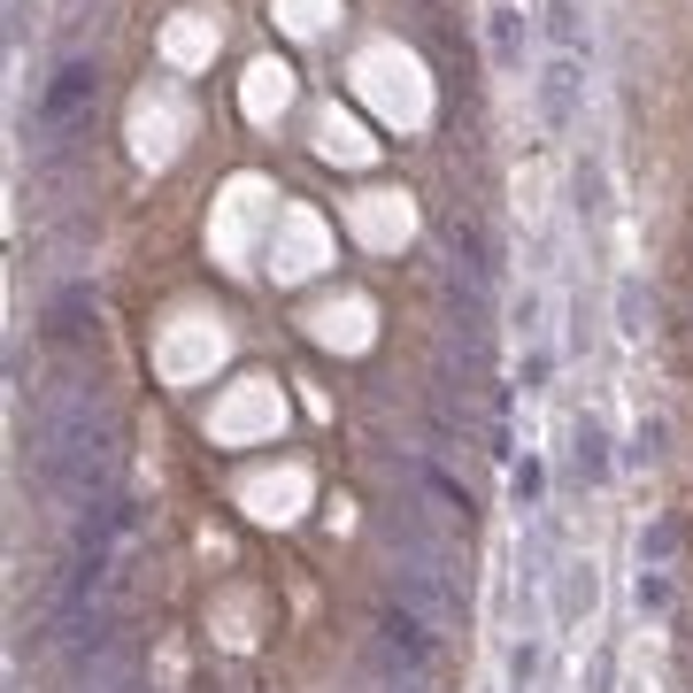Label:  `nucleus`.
I'll return each instance as SVG.
<instances>
[{
	"instance_id": "obj_3",
	"label": "nucleus",
	"mask_w": 693,
	"mask_h": 693,
	"mask_svg": "<svg viewBox=\"0 0 693 693\" xmlns=\"http://www.w3.org/2000/svg\"><path fill=\"white\" fill-rule=\"evenodd\" d=\"M93 85H101V70H93V62H62V77L47 85V101H39V131H70V124H77V109L93 101Z\"/></svg>"
},
{
	"instance_id": "obj_13",
	"label": "nucleus",
	"mask_w": 693,
	"mask_h": 693,
	"mask_svg": "<svg viewBox=\"0 0 693 693\" xmlns=\"http://www.w3.org/2000/svg\"><path fill=\"white\" fill-rule=\"evenodd\" d=\"M640 609H647V617L670 609V578H663V570H640Z\"/></svg>"
},
{
	"instance_id": "obj_1",
	"label": "nucleus",
	"mask_w": 693,
	"mask_h": 693,
	"mask_svg": "<svg viewBox=\"0 0 693 693\" xmlns=\"http://www.w3.org/2000/svg\"><path fill=\"white\" fill-rule=\"evenodd\" d=\"M393 601H408V609L424 625H455L463 617V570H431V563H393Z\"/></svg>"
},
{
	"instance_id": "obj_14",
	"label": "nucleus",
	"mask_w": 693,
	"mask_h": 693,
	"mask_svg": "<svg viewBox=\"0 0 693 693\" xmlns=\"http://www.w3.org/2000/svg\"><path fill=\"white\" fill-rule=\"evenodd\" d=\"M570 193H578V209H585V216L601 209V169H593V162H578V178H570Z\"/></svg>"
},
{
	"instance_id": "obj_4",
	"label": "nucleus",
	"mask_w": 693,
	"mask_h": 693,
	"mask_svg": "<svg viewBox=\"0 0 693 693\" xmlns=\"http://www.w3.org/2000/svg\"><path fill=\"white\" fill-rule=\"evenodd\" d=\"M578 93H585L578 62H570V54H555V62L540 70V124H547V131H570V124H578Z\"/></svg>"
},
{
	"instance_id": "obj_5",
	"label": "nucleus",
	"mask_w": 693,
	"mask_h": 693,
	"mask_svg": "<svg viewBox=\"0 0 693 693\" xmlns=\"http://www.w3.org/2000/svg\"><path fill=\"white\" fill-rule=\"evenodd\" d=\"M570 448H578L570 463H578V478H585V486L609 478V440H601V424H593V416H578V424H570Z\"/></svg>"
},
{
	"instance_id": "obj_6",
	"label": "nucleus",
	"mask_w": 693,
	"mask_h": 693,
	"mask_svg": "<svg viewBox=\"0 0 693 693\" xmlns=\"http://www.w3.org/2000/svg\"><path fill=\"white\" fill-rule=\"evenodd\" d=\"M593 593H601V585H593L585 563H563V570H555V609H563V625H578V617L593 609Z\"/></svg>"
},
{
	"instance_id": "obj_7",
	"label": "nucleus",
	"mask_w": 693,
	"mask_h": 693,
	"mask_svg": "<svg viewBox=\"0 0 693 693\" xmlns=\"http://www.w3.org/2000/svg\"><path fill=\"white\" fill-rule=\"evenodd\" d=\"M647 316H655L647 278H625V286H617V331H625V339H647Z\"/></svg>"
},
{
	"instance_id": "obj_11",
	"label": "nucleus",
	"mask_w": 693,
	"mask_h": 693,
	"mask_svg": "<svg viewBox=\"0 0 693 693\" xmlns=\"http://www.w3.org/2000/svg\"><path fill=\"white\" fill-rule=\"evenodd\" d=\"M670 547H678V532H670V525H647V532H640V563H647V570H663V563H670Z\"/></svg>"
},
{
	"instance_id": "obj_2",
	"label": "nucleus",
	"mask_w": 693,
	"mask_h": 693,
	"mask_svg": "<svg viewBox=\"0 0 693 693\" xmlns=\"http://www.w3.org/2000/svg\"><path fill=\"white\" fill-rule=\"evenodd\" d=\"M370 640H378V655H393V663H408L416 678H431V625L408 609V601H378V617H370Z\"/></svg>"
},
{
	"instance_id": "obj_12",
	"label": "nucleus",
	"mask_w": 693,
	"mask_h": 693,
	"mask_svg": "<svg viewBox=\"0 0 693 693\" xmlns=\"http://www.w3.org/2000/svg\"><path fill=\"white\" fill-rule=\"evenodd\" d=\"M547 32H555L563 54H578V9H570V0H555V9H547Z\"/></svg>"
},
{
	"instance_id": "obj_8",
	"label": "nucleus",
	"mask_w": 693,
	"mask_h": 693,
	"mask_svg": "<svg viewBox=\"0 0 693 693\" xmlns=\"http://www.w3.org/2000/svg\"><path fill=\"white\" fill-rule=\"evenodd\" d=\"M486 47H493V62H501V70H525V24H516V9H493Z\"/></svg>"
},
{
	"instance_id": "obj_9",
	"label": "nucleus",
	"mask_w": 693,
	"mask_h": 693,
	"mask_svg": "<svg viewBox=\"0 0 693 693\" xmlns=\"http://www.w3.org/2000/svg\"><path fill=\"white\" fill-rule=\"evenodd\" d=\"M85 316H93V286H70V293L47 308V331H54V339H77V331H85Z\"/></svg>"
},
{
	"instance_id": "obj_10",
	"label": "nucleus",
	"mask_w": 693,
	"mask_h": 693,
	"mask_svg": "<svg viewBox=\"0 0 693 693\" xmlns=\"http://www.w3.org/2000/svg\"><path fill=\"white\" fill-rule=\"evenodd\" d=\"M401 470H408V478H416V486H424L431 501H440V508H455V516H470V493H463V486H455L448 470H431V463H401Z\"/></svg>"
}]
</instances>
